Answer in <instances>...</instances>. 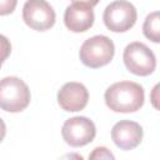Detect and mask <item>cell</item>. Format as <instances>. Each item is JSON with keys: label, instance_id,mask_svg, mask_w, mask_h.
Instances as JSON below:
<instances>
[{"label": "cell", "instance_id": "obj_5", "mask_svg": "<svg viewBox=\"0 0 160 160\" xmlns=\"http://www.w3.org/2000/svg\"><path fill=\"white\" fill-rule=\"evenodd\" d=\"M138 19L135 6L126 0H115L110 2L102 14L105 26L114 32H125L130 30Z\"/></svg>", "mask_w": 160, "mask_h": 160}, {"label": "cell", "instance_id": "obj_13", "mask_svg": "<svg viewBox=\"0 0 160 160\" xmlns=\"http://www.w3.org/2000/svg\"><path fill=\"white\" fill-rule=\"evenodd\" d=\"M115 156L104 146H98L92 150V152L89 155V159H114Z\"/></svg>", "mask_w": 160, "mask_h": 160}, {"label": "cell", "instance_id": "obj_14", "mask_svg": "<svg viewBox=\"0 0 160 160\" xmlns=\"http://www.w3.org/2000/svg\"><path fill=\"white\" fill-rule=\"evenodd\" d=\"M18 5V0H0V16L11 14Z\"/></svg>", "mask_w": 160, "mask_h": 160}, {"label": "cell", "instance_id": "obj_17", "mask_svg": "<svg viewBox=\"0 0 160 160\" xmlns=\"http://www.w3.org/2000/svg\"><path fill=\"white\" fill-rule=\"evenodd\" d=\"M75 1H79V2H86V4H89V5H91V6L94 8L95 5H98V2H99L100 0H72V2H75Z\"/></svg>", "mask_w": 160, "mask_h": 160}, {"label": "cell", "instance_id": "obj_4", "mask_svg": "<svg viewBox=\"0 0 160 160\" xmlns=\"http://www.w3.org/2000/svg\"><path fill=\"white\" fill-rule=\"evenodd\" d=\"M122 60L126 69L138 76H148L156 68L155 54L140 41H134L126 45L122 54Z\"/></svg>", "mask_w": 160, "mask_h": 160}, {"label": "cell", "instance_id": "obj_1", "mask_svg": "<svg viewBox=\"0 0 160 160\" xmlns=\"http://www.w3.org/2000/svg\"><path fill=\"white\" fill-rule=\"evenodd\" d=\"M104 99L106 106L115 112H135L144 105L145 92L138 82L119 81L105 90Z\"/></svg>", "mask_w": 160, "mask_h": 160}, {"label": "cell", "instance_id": "obj_8", "mask_svg": "<svg viewBox=\"0 0 160 160\" xmlns=\"http://www.w3.org/2000/svg\"><path fill=\"white\" fill-rule=\"evenodd\" d=\"M89 91L86 86L81 82L70 81L61 86L58 92V102L60 108L65 111L76 112L88 105Z\"/></svg>", "mask_w": 160, "mask_h": 160}, {"label": "cell", "instance_id": "obj_16", "mask_svg": "<svg viewBox=\"0 0 160 160\" xmlns=\"http://www.w3.org/2000/svg\"><path fill=\"white\" fill-rule=\"evenodd\" d=\"M5 135H6V125H5L4 120L0 118V142L4 140Z\"/></svg>", "mask_w": 160, "mask_h": 160}, {"label": "cell", "instance_id": "obj_2", "mask_svg": "<svg viewBox=\"0 0 160 160\" xmlns=\"http://www.w3.org/2000/svg\"><path fill=\"white\" fill-rule=\"evenodd\" d=\"M31 94L24 80L6 76L0 80V109L9 112H20L30 104Z\"/></svg>", "mask_w": 160, "mask_h": 160}, {"label": "cell", "instance_id": "obj_10", "mask_svg": "<svg viewBox=\"0 0 160 160\" xmlns=\"http://www.w3.org/2000/svg\"><path fill=\"white\" fill-rule=\"evenodd\" d=\"M95 15L92 6L86 2L75 1L69 5L64 14L65 26L72 32H84L94 25Z\"/></svg>", "mask_w": 160, "mask_h": 160}, {"label": "cell", "instance_id": "obj_15", "mask_svg": "<svg viewBox=\"0 0 160 160\" xmlns=\"http://www.w3.org/2000/svg\"><path fill=\"white\" fill-rule=\"evenodd\" d=\"M158 90H159V85H155V88L152 89V92H151V102L154 105L155 109H158Z\"/></svg>", "mask_w": 160, "mask_h": 160}, {"label": "cell", "instance_id": "obj_11", "mask_svg": "<svg viewBox=\"0 0 160 160\" xmlns=\"http://www.w3.org/2000/svg\"><path fill=\"white\" fill-rule=\"evenodd\" d=\"M142 32L145 38L151 40L152 42L160 41V14L159 11L150 12L142 25Z\"/></svg>", "mask_w": 160, "mask_h": 160}, {"label": "cell", "instance_id": "obj_7", "mask_svg": "<svg viewBox=\"0 0 160 160\" xmlns=\"http://www.w3.org/2000/svg\"><path fill=\"white\" fill-rule=\"evenodd\" d=\"M55 11L46 0H26L22 8V20L32 30L45 31L55 24Z\"/></svg>", "mask_w": 160, "mask_h": 160}, {"label": "cell", "instance_id": "obj_3", "mask_svg": "<svg viewBox=\"0 0 160 160\" xmlns=\"http://www.w3.org/2000/svg\"><path fill=\"white\" fill-rule=\"evenodd\" d=\"M115 54V45L112 40L105 35H95L89 38L80 46L79 56L81 62L90 68L98 69L108 65Z\"/></svg>", "mask_w": 160, "mask_h": 160}, {"label": "cell", "instance_id": "obj_6", "mask_svg": "<svg viewBox=\"0 0 160 160\" xmlns=\"http://www.w3.org/2000/svg\"><path fill=\"white\" fill-rule=\"evenodd\" d=\"M61 135L68 145L72 148H81L95 139L96 128L90 119L85 116H74L64 122Z\"/></svg>", "mask_w": 160, "mask_h": 160}, {"label": "cell", "instance_id": "obj_9", "mask_svg": "<svg viewBox=\"0 0 160 160\" xmlns=\"http://www.w3.org/2000/svg\"><path fill=\"white\" fill-rule=\"evenodd\" d=\"M144 131L140 124L131 120H121L111 129V139L121 150H132L140 145Z\"/></svg>", "mask_w": 160, "mask_h": 160}, {"label": "cell", "instance_id": "obj_12", "mask_svg": "<svg viewBox=\"0 0 160 160\" xmlns=\"http://www.w3.org/2000/svg\"><path fill=\"white\" fill-rule=\"evenodd\" d=\"M10 52H11L10 40L5 35L0 34V68L4 64V61L10 56Z\"/></svg>", "mask_w": 160, "mask_h": 160}]
</instances>
